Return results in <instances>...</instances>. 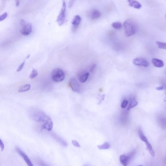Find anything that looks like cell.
Wrapping results in <instances>:
<instances>
[{
	"label": "cell",
	"instance_id": "6da1fadb",
	"mask_svg": "<svg viewBox=\"0 0 166 166\" xmlns=\"http://www.w3.org/2000/svg\"><path fill=\"white\" fill-rule=\"evenodd\" d=\"M124 33L126 37H129L133 35L137 32L138 25L133 20L128 19L125 21L123 24Z\"/></svg>",
	"mask_w": 166,
	"mask_h": 166
},
{
	"label": "cell",
	"instance_id": "7a4b0ae2",
	"mask_svg": "<svg viewBox=\"0 0 166 166\" xmlns=\"http://www.w3.org/2000/svg\"><path fill=\"white\" fill-rule=\"evenodd\" d=\"M30 113L31 118L37 122L44 123L48 117L42 111L35 108L31 109Z\"/></svg>",
	"mask_w": 166,
	"mask_h": 166
},
{
	"label": "cell",
	"instance_id": "3957f363",
	"mask_svg": "<svg viewBox=\"0 0 166 166\" xmlns=\"http://www.w3.org/2000/svg\"><path fill=\"white\" fill-rule=\"evenodd\" d=\"M51 77L55 82H60L63 81L65 77V74L63 70L60 68H56L52 71Z\"/></svg>",
	"mask_w": 166,
	"mask_h": 166
},
{
	"label": "cell",
	"instance_id": "277c9868",
	"mask_svg": "<svg viewBox=\"0 0 166 166\" xmlns=\"http://www.w3.org/2000/svg\"><path fill=\"white\" fill-rule=\"evenodd\" d=\"M21 28L20 32L24 36H27L31 33L32 31V25L30 23H27L24 20L22 19L20 21Z\"/></svg>",
	"mask_w": 166,
	"mask_h": 166
},
{
	"label": "cell",
	"instance_id": "5b68a950",
	"mask_svg": "<svg viewBox=\"0 0 166 166\" xmlns=\"http://www.w3.org/2000/svg\"><path fill=\"white\" fill-rule=\"evenodd\" d=\"M66 2L65 1H63L62 8L57 20L59 26L62 25L64 23L66 18Z\"/></svg>",
	"mask_w": 166,
	"mask_h": 166
},
{
	"label": "cell",
	"instance_id": "8992f818",
	"mask_svg": "<svg viewBox=\"0 0 166 166\" xmlns=\"http://www.w3.org/2000/svg\"><path fill=\"white\" fill-rule=\"evenodd\" d=\"M15 150L22 157L28 166H34L29 157L19 147L17 146L15 147Z\"/></svg>",
	"mask_w": 166,
	"mask_h": 166
},
{
	"label": "cell",
	"instance_id": "52a82bcc",
	"mask_svg": "<svg viewBox=\"0 0 166 166\" xmlns=\"http://www.w3.org/2000/svg\"><path fill=\"white\" fill-rule=\"evenodd\" d=\"M133 63L135 65L147 67L149 65V63L145 58L142 57H137L133 60Z\"/></svg>",
	"mask_w": 166,
	"mask_h": 166
},
{
	"label": "cell",
	"instance_id": "ba28073f",
	"mask_svg": "<svg viewBox=\"0 0 166 166\" xmlns=\"http://www.w3.org/2000/svg\"><path fill=\"white\" fill-rule=\"evenodd\" d=\"M69 85L72 90L76 93L80 92L81 88L80 84L75 78H72L69 80Z\"/></svg>",
	"mask_w": 166,
	"mask_h": 166
},
{
	"label": "cell",
	"instance_id": "9c48e42d",
	"mask_svg": "<svg viewBox=\"0 0 166 166\" xmlns=\"http://www.w3.org/2000/svg\"><path fill=\"white\" fill-rule=\"evenodd\" d=\"M53 123L51 118L48 116L46 121L42 125V128L48 131H50L53 129Z\"/></svg>",
	"mask_w": 166,
	"mask_h": 166
},
{
	"label": "cell",
	"instance_id": "30bf717a",
	"mask_svg": "<svg viewBox=\"0 0 166 166\" xmlns=\"http://www.w3.org/2000/svg\"><path fill=\"white\" fill-rule=\"evenodd\" d=\"M52 135L54 139H55L56 141H57V142L61 145L64 147H67L68 146L67 142L61 137L54 134H52Z\"/></svg>",
	"mask_w": 166,
	"mask_h": 166
},
{
	"label": "cell",
	"instance_id": "8fae6325",
	"mask_svg": "<svg viewBox=\"0 0 166 166\" xmlns=\"http://www.w3.org/2000/svg\"><path fill=\"white\" fill-rule=\"evenodd\" d=\"M131 158L129 156L122 155L119 158L120 161L124 166H127Z\"/></svg>",
	"mask_w": 166,
	"mask_h": 166
},
{
	"label": "cell",
	"instance_id": "7c38bea8",
	"mask_svg": "<svg viewBox=\"0 0 166 166\" xmlns=\"http://www.w3.org/2000/svg\"><path fill=\"white\" fill-rule=\"evenodd\" d=\"M152 63L155 67L157 68H162L164 66V62L160 59L157 58H153L152 60Z\"/></svg>",
	"mask_w": 166,
	"mask_h": 166
},
{
	"label": "cell",
	"instance_id": "4fadbf2b",
	"mask_svg": "<svg viewBox=\"0 0 166 166\" xmlns=\"http://www.w3.org/2000/svg\"><path fill=\"white\" fill-rule=\"evenodd\" d=\"M101 16L100 12L98 10L93 9L92 10L90 13V17L92 19H97L99 18Z\"/></svg>",
	"mask_w": 166,
	"mask_h": 166
},
{
	"label": "cell",
	"instance_id": "5bb4252c",
	"mask_svg": "<svg viewBox=\"0 0 166 166\" xmlns=\"http://www.w3.org/2000/svg\"><path fill=\"white\" fill-rule=\"evenodd\" d=\"M81 21V17L78 15H76L73 17L72 21V24L73 25L74 29L77 28L80 23Z\"/></svg>",
	"mask_w": 166,
	"mask_h": 166
},
{
	"label": "cell",
	"instance_id": "9a60e30c",
	"mask_svg": "<svg viewBox=\"0 0 166 166\" xmlns=\"http://www.w3.org/2000/svg\"><path fill=\"white\" fill-rule=\"evenodd\" d=\"M129 6L136 9H139L142 7V5L139 2L136 1L129 0L128 1Z\"/></svg>",
	"mask_w": 166,
	"mask_h": 166
},
{
	"label": "cell",
	"instance_id": "2e32d148",
	"mask_svg": "<svg viewBox=\"0 0 166 166\" xmlns=\"http://www.w3.org/2000/svg\"><path fill=\"white\" fill-rule=\"evenodd\" d=\"M89 75V73H83L81 75H80L78 77L80 82L82 83H84L87 80Z\"/></svg>",
	"mask_w": 166,
	"mask_h": 166
},
{
	"label": "cell",
	"instance_id": "e0dca14e",
	"mask_svg": "<svg viewBox=\"0 0 166 166\" xmlns=\"http://www.w3.org/2000/svg\"><path fill=\"white\" fill-rule=\"evenodd\" d=\"M31 88V85L30 84H27L21 86L19 89L18 92L19 93H22L27 92Z\"/></svg>",
	"mask_w": 166,
	"mask_h": 166
},
{
	"label": "cell",
	"instance_id": "ac0fdd59",
	"mask_svg": "<svg viewBox=\"0 0 166 166\" xmlns=\"http://www.w3.org/2000/svg\"><path fill=\"white\" fill-rule=\"evenodd\" d=\"M138 133L140 138L142 141H143L145 143H147L148 142L146 137L144 135V133H143L141 129H138Z\"/></svg>",
	"mask_w": 166,
	"mask_h": 166
},
{
	"label": "cell",
	"instance_id": "d6986e66",
	"mask_svg": "<svg viewBox=\"0 0 166 166\" xmlns=\"http://www.w3.org/2000/svg\"><path fill=\"white\" fill-rule=\"evenodd\" d=\"M138 104V102L137 101L134 99H132L130 102V103L127 108V110L129 111L132 108H133Z\"/></svg>",
	"mask_w": 166,
	"mask_h": 166
},
{
	"label": "cell",
	"instance_id": "ffe728a7",
	"mask_svg": "<svg viewBox=\"0 0 166 166\" xmlns=\"http://www.w3.org/2000/svg\"><path fill=\"white\" fill-rule=\"evenodd\" d=\"M145 143L148 151L150 153L152 156H155V153L151 145L148 142Z\"/></svg>",
	"mask_w": 166,
	"mask_h": 166
},
{
	"label": "cell",
	"instance_id": "44dd1931",
	"mask_svg": "<svg viewBox=\"0 0 166 166\" xmlns=\"http://www.w3.org/2000/svg\"><path fill=\"white\" fill-rule=\"evenodd\" d=\"M99 149L100 150L107 149L110 148V145L108 142H105L103 144L98 146Z\"/></svg>",
	"mask_w": 166,
	"mask_h": 166
},
{
	"label": "cell",
	"instance_id": "7402d4cb",
	"mask_svg": "<svg viewBox=\"0 0 166 166\" xmlns=\"http://www.w3.org/2000/svg\"><path fill=\"white\" fill-rule=\"evenodd\" d=\"M112 27L115 29H119L121 28L122 25L121 23L119 22H113L112 24Z\"/></svg>",
	"mask_w": 166,
	"mask_h": 166
},
{
	"label": "cell",
	"instance_id": "603a6c76",
	"mask_svg": "<svg viewBox=\"0 0 166 166\" xmlns=\"http://www.w3.org/2000/svg\"><path fill=\"white\" fill-rule=\"evenodd\" d=\"M38 73L37 69H33L30 74L29 77L31 79H33L37 76Z\"/></svg>",
	"mask_w": 166,
	"mask_h": 166
},
{
	"label": "cell",
	"instance_id": "cb8c5ba5",
	"mask_svg": "<svg viewBox=\"0 0 166 166\" xmlns=\"http://www.w3.org/2000/svg\"><path fill=\"white\" fill-rule=\"evenodd\" d=\"M156 43L159 48L166 49V43H165V42L156 41Z\"/></svg>",
	"mask_w": 166,
	"mask_h": 166
},
{
	"label": "cell",
	"instance_id": "d4e9b609",
	"mask_svg": "<svg viewBox=\"0 0 166 166\" xmlns=\"http://www.w3.org/2000/svg\"><path fill=\"white\" fill-rule=\"evenodd\" d=\"M7 12H5L3 14L1 15L0 16V21H2L5 19L6 17H7Z\"/></svg>",
	"mask_w": 166,
	"mask_h": 166
},
{
	"label": "cell",
	"instance_id": "484cf974",
	"mask_svg": "<svg viewBox=\"0 0 166 166\" xmlns=\"http://www.w3.org/2000/svg\"><path fill=\"white\" fill-rule=\"evenodd\" d=\"M128 101L126 100H125L123 101L121 104V108H125L126 107H127V105L128 104Z\"/></svg>",
	"mask_w": 166,
	"mask_h": 166
},
{
	"label": "cell",
	"instance_id": "4316f807",
	"mask_svg": "<svg viewBox=\"0 0 166 166\" xmlns=\"http://www.w3.org/2000/svg\"><path fill=\"white\" fill-rule=\"evenodd\" d=\"M25 61H24V62H22L21 64L19 66V67L17 69V72H19L20 71L22 70V68H23L24 66L25 63Z\"/></svg>",
	"mask_w": 166,
	"mask_h": 166
},
{
	"label": "cell",
	"instance_id": "83f0119b",
	"mask_svg": "<svg viewBox=\"0 0 166 166\" xmlns=\"http://www.w3.org/2000/svg\"><path fill=\"white\" fill-rule=\"evenodd\" d=\"M72 143L75 146L78 147V148H80L81 147V146L80 145L79 143L76 141L72 140Z\"/></svg>",
	"mask_w": 166,
	"mask_h": 166
},
{
	"label": "cell",
	"instance_id": "f1b7e54d",
	"mask_svg": "<svg viewBox=\"0 0 166 166\" xmlns=\"http://www.w3.org/2000/svg\"><path fill=\"white\" fill-rule=\"evenodd\" d=\"M38 163V164L40 166H50L46 164V163L41 160L39 161Z\"/></svg>",
	"mask_w": 166,
	"mask_h": 166
},
{
	"label": "cell",
	"instance_id": "f546056e",
	"mask_svg": "<svg viewBox=\"0 0 166 166\" xmlns=\"http://www.w3.org/2000/svg\"><path fill=\"white\" fill-rule=\"evenodd\" d=\"M0 147H1V151H2L4 150V145L1 139L0 140Z\"/></svg>",
	"mask_w": 166,
	"mask_h": 166
},
{
	"label": "cell",
	"instance_id": "4dcf8cb0",
	"mask_svg": "<svg viewBox=\"0 0 166 166\" xmlns=\"http://www.w3.org/2000/svg\"><path fill=\"white\" fill-rule=\"evenodd\" d=\"M96 65L95 64H93L92 65V66H91L90 69V71L91 72H93V71L94 70V68H95L96 67Z\"/></svg>",
	"mask_w": 166,
	"mask_h": 166
},
{
	"label": "cell",
	"instance_id": "1f68e13d",
	"mask_svg": "<svg viewBox=\"0 0 166 166\" xmlns=\"http://www.w3.org/2000/svg\"><path fill=\"white\" fill-rule=\"evenodd\" d=\"M163 89V87L162 86H159L156 87V89L157 90H162Z\"/></svg>",
	"mask_w": 166,
	"mask_h": 166
},
{
	"label": "cell",
	"instance_id": "d6a6232c",
	"mask_svg": "<svg viewBox=\"0 0 166 166\" xmlns=\"http://www.w3.org/2000/svg\"><path fill=\"white\" fill-rule=\"evenodd\" d=\"M73 1H71L70 2L69 5H68V7H72V4H73Z\"/></svg>",
	"mask_w": 166,
	"mask_h": 166
},
{
	"label": "cell",
	"instance_id": "836d02e7",
	"mask_svg": "<svg viewBox=\"0 0 166 166\" xmlns=\"http://www.w3.org/2000/svg\"><path fill=\"white\" fill-rule=\"evenodd\" d=\"M16 6L17 7H18L19 5V1H16Z\"/></svg>",
	"mask_w": 166,
	"mask_h": 166
},
{
	"label": "cell",
	"instance_id": "e575fe53",
	"mask_svg": "<svg viewBox=\"0 0 166 166\" xmlns=\"http://www.w3.org/2000/svg\"><path fill=\"white\" fill-rule=\"evenodd\" d=\"M102 100H103L105 98V95L104 94L102 96Z\"/></svg>",
	"mask_w": 166,
	"mask_h": 166
},
{
	"label": "cell",
	"instance_id": "d590c367",
	"mask_svg": "<svg viewBox=\"0 0 166 166\" xmlns=\"http://www.w3.org/2000/svg\"><path fill=\"white\" fill-rule=\"evenodd\" d=\"M164 101L165 102H166V93H165V97L164 98Z\"/></svg>",
	"mask_w": 166,
	"mask_h": 166
},
{
	"label": "cell",
	"instance_id": "8d00e7d4",
	"mask_svg": "<svg viewBox=\"0 0 166 166\" xmlns=\"http://www.w3.org/2000/svg\"><path fill=\"white\" fill-rule=\"evenodd\" d=\"M30 54L29 55H28L27 56V58H29V57H30Z\"/></svg>",
	"mask_w": 166,
	"mask_h": 166
},
{
	"label": "cell",
	"instance_id": "74e56055",
	"mask_svg": "<svg viewBox=\"0 0 166 166\" xmlns=\"http://www.w3.org/2000/svg\"><path fill=\"white\" fill-rule=\"evenodd\" d=\"M143 166V165H139V166Z\"/></svg>",
	"mask_w": 166,
	"mask_h": 166
},
{
	"label": "cell",
	"instance_id": "f35d334b",
	"mask_svg": "<svg viewBox=\"0 0 166 166\" xmlns=\"http://www.w3.org/2000/svg\"><path fill=\"white\" fill-rule=\"evenodd\" d=\"M165 17H166V15H165Z\"/></svg>",
	"mask_w": 166,
	"mask_h": 166
},
{
	"label": "cell",
	"instance_id": "ab89813d",
	"mask_svg": "<svg viewBox=\"0 0 166 166\" xmlns=\"http://www.w3.org/2000/svg\"></svg>",
	"mask_w": 166,
	"mask_h": 166
}]
</instances>
